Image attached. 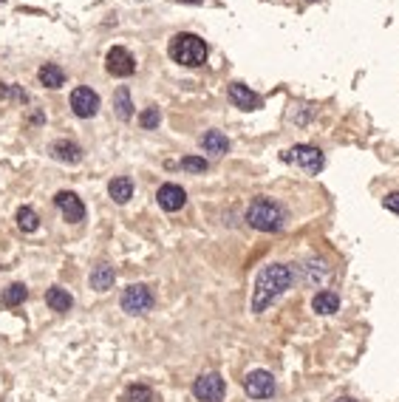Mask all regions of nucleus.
<instances>
[{"mask_svg": "<svg viewBox=\"0 0 399 402\" xmlns=\"http://www.w3.org/2000/svg\"><path fill=\"white\" fill-rule=\"evenodd\" d=\"M295 281L292 266L286 263H269L263 266L255 278V289H252V311L260 315L266 306H272V300H278Z\"/></svg>", "mask_w": 399, "mask_h": 402, "instance_id": "1", "label": "nucleus"}, {"mask_svg": "<svg viewBox=\"0 0 399 402\" xmlns=\"http://www.w3.org/2000/svg\"><path fill=\"white\" fill-rule=\"evenodd\" d=\"M244 218H247L249 227H255V230H260V233H278V230L283 227V221H286V212H283V207H281L278 201L266 199V196H258V199L247 207Z\"/></svg>", "mask_w": 399, "mask_h": 402, "instance_id": "2", "label": "nucleus"}, {"mask_svg": "<svg viewBox=\"0 0 399 402\" xmlns=\"http://www.w3.org/2000/svg\"><path fill=\"white\" fill-rule=\"evenodd\" d=\"M170 57L179 63V65H187V68H198L207 63V42L198 37V34H190V31H182L170 40Z\"/></svg>", "mask_w": 399, "mask_h": 402, "instance_id": "3", "label": "nucleus"}, {"mask_svg": "<svg viewBox=\"0 0 399 402\" xmlns=\"http://www.w3.org/2000/svg\"><path fill=\"white\" fill-rule=\"evenodd\" d=\"M153 292L145 286V284H133V286H127L125 292H122V300H119V306H122V311H127V315H148V311L153 309Z\"/></svg>", "mask_w": 399, "mask_h": 402, "instance_id": "4", "label": "nucleus"}, {"mask_svg": "<svg viewBox=\"0 0 399 402\" xmlns=\"http://www.w3.org/2000/svg\"><path fill=\"white\" fill-rule=\"evenodd\" d=\"M283 162H292V164H297V167L306 170V173H320L323 164H326L323 150H318V148H312V145H295V148H289V150L283 153Z\"/></svg>", "mask_w": 399, "mask_h": 402, "instance_id": "5", "label": "nucleus"}, {"mask_svg": "<svg viewBox=\"0 0 399 402\" xmlns=\"http://www.w3.org/2000/svg\"><path fill=\"white\" fill-rule=\"evenodd\" d=\"M193 394L198 402H221L227 394V382L218 371H207L193 382Z\"/></svg>", "mask_w": 399, "mask_h": 402, "instance_id": "6", "label": "nucleus"}, {"mask_svg": "<svg viewBox=\"0 0 399 402\" xmlns=\"http://www.w3.org/2000/svg\"><path fill=\"white\" fill-rule=\"evenodd\" d=\"M244 391L252 396V399H269L275 394V377L269 371H249L247 380H244Z\"/></svg>", "mask_w": 399, "mask_h": 402, "instance_id": "7", "label": "nucleus"}, {"mask_svg": "<svg viewBox=\"0 0 399 402\" xmlns=\"http://www.w3.org/2000/svg\"><path fill=\"white\" fill-rule=\"evenodd\" d=\"M71 111H74L79 119H91V116L100 111V97H97V91H91V88H85V85L74 88V91H71Z\"/></svg>", "mask_w": 399, "mask_h": 402, "instance_id": "8", "label": "nucleus"}, {"mask_svg": "<svg viewBox=\"0 0 399 402\" xmlns=\"http://www.w3.org/2000/svg\"><path fill=\"white\" fill-rule=\"evenodd\" d=\"M105 68H108L111 77H130L133 71H136V60L130 57L127 49L114 46V49L108 52V57H105Z\"/></svg>", "mask_w": 399, "mask_h": 402, "instance_id": "9", "label": "nucleus"}, {"mask_svg": "<svg viewBox=\"0 0 399 402\" xmlns=\"http://www.w3.org/2000/svg\"><path fill=\"white\" fill-rule=\"evenodd\" d=\"M54 204H57V210L63 212V218L68 221V224H79V221L85 218V204L79 201V196H77V193L63 190V193H57V196H54Z\"/></svg>", "mask_w": 399, "mask_h": 402, "instance_id": "10", "label": "nucleus"}, {"mask_svg": "<svg viewBox=\"0 0 399 402\" xmlns=\"http://www.w3.org/2000/svg\"><path fill=\"white\" fill-rule=\"evenodd\" d=\"M156 201L162 210L167 212H175V210H182L187 204V193L179 187V185H162L159 193H156Z\"/></svg>", "mask_w": 399, "mask_h": 402, "instance_id": "11", "label": "nucleus"}, {"mask_svg": "<svg viewBox=\"0 0 399 402\" xmlns=\"http://www.w3.org/2000/svg\"><path fill=\"white\" fill-rule=\"evenodd\" d=\"M227 94H230V102L235 108H241V111H258L260 108V97L255 91H249V88L241 85V82H233Z\"/></svg>", "mask_w": 399, "mask_h": 402, "instance_id": "12", "label": "nucleus"}, {"mask_svg": "<svg viewBox=\"0 0 399 402\" xmlns=\"http://www.w3.org/2000/svg\"><path fill=\"white\" fill-rule=\"evenodd\" d=\"M114 281H116V270L111 263H97L94 270H91V289H97V292H108L111 286H114Z\"/></svg>", "mask_w": 399, "mask_h": 402, "instance_id": "13", "label": "nucleus"}, {"mask_svg": "<svg viewBox=\"0 0 399 402\" xmlns=\"http://www.w3.org/2000/svg\"><path fill=\"white\" fill-rule=\"evenodd\" d=\"M201 150L212 153V156H224L230 150V139L221 130H207L204 137H201Z\"/></svg>", "mask_w": 399, "mask_h": 402, "instance_id": "14", "label": "nucleus"}, {"mask_svg": "<svg viewBox=\"0 0 399 402\" xmlns=\"http://www.w3.org/2000/svg\"><path fill=\"white\" fill-rule=\"evenodd\" d=\"M312 309L318 311V315H334V311L340 309V295L331 292V289H320L312 297Z\"/></svg>", "mask_w": 399, "mask_h": 402, "instance_id": "15", "label": "nucleus"}, {"mask_svg": "<svg viewBox=\"0 0 399 402\" xmlns=\"http://www.w3.org/2000/svg\"><path fill=\"white\" fill-rule=\"evenodd\" d=\"M52 156L60 159V162H68V164H77L82 159V148L77 142H68V139H60L52 145Z\"/></svg>", "mask_w": 399, "mask_h": 402, "instance_id": "16", "label": "nucleus"}, {"mask_svg": "<svg viewBox=\"0 0 399 402\" xmlns=\"http://www.w3.org/2000/svg\"><path fill=\"white\" fill-rule=\"evenodd\" d=\"M108 193H111V199L116 204H127L133 199V182H130L127 176H116L114 182L108 185Z\"/></svg>", "mask_w": 399, "mask_h": 402, "instance_id": "17", "label": "nucleus"}, {"mask_svg": "<svg viewBox=\"0 0 399 402\" xmlns=\"http://www.w3.org/2000/svg\"><path fill=\"white\" fill-rule=\"evenodd\" d=\"M37 77H40V82L46 85V88H63V85H65V74H63V68L54 65V63H46V65L37 71Z\"/></svg>", "mask_w": 399, "mask_h": 402, "instance_id": "18", "label": "nucleus"}, {"mask_svg": "<svg viewBox=\"0 0 399 402\" xmlns=\"http://www.w3.org/2000/svg\"><path fill=\"white\" fill-rule=\"evenodd\" d=\"M326 278H329V270H326L323 261H306V266H303V281H306L308 286H318V284H323Z\"/></svg>", "mask_w": 399, "mask_h": 402, "instance_id": "19", "label": "nucleus"}, {"mask_svg": "<svg viewBox=\"0 0 399 402\" xmlns=\"http://www.w3.org/2000/svg\"><path fill=\"white\" fill-rule=\"evenodd\" d=\"M46 303H49L54 311H68V309L74 306V297L68 295V289H63V286H52V289L46 292Z\"/></svg>", "mask_w": 399, "mask_h": 402, "instance_id": "20", "label": "nucleus"}, {"mask_svg": "<svg viewBox=\"0 0 399 402\" xmlns=\"http://www.w3.org/2000/svg\"><path fill=\"white\" fill-rule=\"evenodd\" d=\"M122 402H156V394H153V388H148L145 382H133V385L125 388Z\"/></svg>", "mask_w": 399, "mask_h": 402, "instance_id": "21", "label": "nucleus"}, {"mask_svg": "<svg viewBox=\"0 0 399 402\" xmlns=\"http://www.w3.org/2000/svg\"><path fill=\"white\" fill-rule=\"evenodd\" d=\"M26 297H29V289H26L23 284H12V286H6L3 292H0V303H3V306H9V309L20 306Z\"/></svg>", "mask_w": 399, "mask_h": 402, "instance_id": "22", "label": "nucleus"}, {"mask_svg": "<svg viewBox=\"0 0 399 402\" xmlns=\"http://www.w3.org/2000/svg\"><path fill=\"white\" fill-rule=\"evenodd\" d=\"M17 227H20L23 233H34V230L40 227V218H37V212H34L31 207H20V210H17Z\"/></svg>", "mask_w": 399, "mask_h": 402, "instance_id": "23", "label": "nucleus"}, {"mask_svg": "<svg viewBox=\"0 0 399 402\" xmlns=\"http://www.w3.org/2000/svg\"><path fill=\"white\" fill-rule=\"evenodd\" d=\"M114 108H116V116H119V119H130V116H133V105H130L127 88H119V91H116V97H114Z\"/></svg>", "mask_w": 399, "mask_h": 402, "instance_id": "24", "label": "nucleus"}, {"mask_svg": "<svg viewBox=\"0 0 399 402\" xmlns=\"http://www.w3.org/2000/svg\"><path fill=\"white\" fill-rule=\"evenodd\" d=\"M159 122H162V114H159V108H145V111L139 114V125H142L145 130H153V127H159Z\"/></svg>", "mask_w": 399, "mask_h": 402, "instance_id": "25", "label": "nucleus"}, {"mask_svg": "<svg viewBox=\"0 0 399 402\" xmlns=\"http://www.w3.org/2000/svg\"><path fill=\"white\" fill-rule=\"evenodd\" d=\"M210 164H207V159L204 156H185L182 159V170H187V173H204Z\"/></svg>", "mask_w": 399, "mask_h": 402, "instance_id": "26", "label": "nucleus"}, {"mask_svg": "<svg viewBox=\"0 0 399 402\" xmlns=\"http://www.w3.org/2000/svg\"><path fill=\"white\" fill-rule=\"evenodd\" d=\"M0 97H3V100L15 97V100H20V102H26V100H29V94H26V91H20V88H12V85H0Z\"/></svg>", "mask_w": 399, "mask_h": 402, "instance_id": "27", "label": "nucleus"}, {"mask_svg": "<svg viewBox=\"0 0 399 402\" xmlns=\"http://www.w3.org/2000/svg\"><path fill=\"white\" fill-rule=\"evenodd\" d=\"M382 204H385V210H391V212L399 215V193H388V196L382 199Z\"/></svg>", "mask_w": 399, "mask_h": 402, "instance_id": "28", "label": "nucleus"}, {"mask_svg": "<svg viewBox=\"0 0 399 402\" xmlns=\"http://www.w3.org/2000/svg\"><path fill=\"white\" fill-rule=\"evenodd\" d=\"M334 402H357V399H351V396H340V399H334Z\"/></svg>", "mask_w": 399, "mask_h": 402, "instance_id": "29", "label": "nucleus"}]
</instances>
